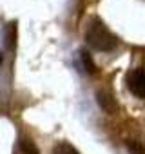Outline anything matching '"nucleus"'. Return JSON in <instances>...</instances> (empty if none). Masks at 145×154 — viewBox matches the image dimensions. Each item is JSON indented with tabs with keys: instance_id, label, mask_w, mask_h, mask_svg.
<instances>
[{
	"instance_id": "nucleus-1",
	"label": "nucleus",
	"mask_w": 145,
	"mask_h": 154,
	"mask_svg": "<svg viewBox=\"0 0 145 154\" xmlns=\"http://www.w3.org/2000/svg\"><path fill=\"white\" fill-rule=\"evenodd\" d=\"M85 40H87V44H89L91 49L102 51V53L113 51V49H116V45H118V38H116V36L109 31V27H107L102 20H98V18H94V20L89 22L87 31H85Z\"/></svg>"
},
{
	"instance_id": "nucleus-2",
	"label": "nucleus",
	"mask_w": 145,
	"mask_h": 154,
	"mask_svg": "<svg viewBox=\"0 0 145 154\" xmlns=\"http://www.w3.org/2000/svg\"><path fill=\"white\" fill-rule=\"evenodd\" d=\"M127 87L134 96L145 98V67H138L127 74Z\"/></svg>"
},
{
	"instance_id": "nucleus-3",
	"label": "nucleus",
	"mask_w": 145,
	"mask_h": 154,
	"mask_svg": "<svg viewBox=\"0 0 145 154\" xmlns=\"http://www.w3.org/2000/svg\"><path fill=\"white\" fill-rule=\"evenodd\" d=\"M96 102H98L100 109L105 111L107 114L118 112V102H116V98L113 96V93H111L109 89H100V91L96 93Z\"/></svg>"
},
{
	"instance_id": "nucleus-4",
	"label": "nucleus",
	"mask_w": 145,
	"mask_h": 154,
	"mask_svg": "<svg viewBox=\"0 0 145 154\" xmlns=\"http://www.w3.org/2000/svg\"><path fill=\"white\" fill-rule=\"evenodd\" d=\"M80 60H82V65H84L85 72H89V74H94V72H96V65H94V62H93L89 51H85V49L80 51Z\"/></svg>"
},
{
	"instance_id": "nucleus-5",
	"label": "nucleus",
	"mask_w": 145,
	"mask_h": 154,
	"mask_svg": "<svg viewBox=\"0 0 145 154\" xmlns=\"http://www.w3.org/2000/svg\"><path fill=\"white\" fill-rule=\"evenodd\" d=\"M20 150H22L24 154H40L38 147H36L35 141L29 140V138H22V140H20Z\"/></svg>"
},
{
	"instance_id": "nucleus-6",
	"label": "nucleus",
	"mask_w": 145,
	"mask_h": 154,
	"mask_svg": "<svg viewBox=\"0 0 145 154\" xmlns=\"http://www.w3.org/2000/svg\"><path fill=\"white\" fill-rule=\"evenodd\" d=\"M53 154H78V150L72 147L71 143H67V141H62V143H58V145H54V149H53Z\"/></svg>"
},
{
	"instance_id": "nucleus-7",
	"label": "nucleus",
	"mask_w": 145,
	"mask_h": 154,
	"mask_svg": "<svg viewBox=\"0 0 145 154\" xmlns=\"http://www.w3.org/2000/svg\"><path fill=\"white\" fill-rule=\"evenodd\" d=\"M127 150H129V154H145L143 145H140L138 141H132V140L127 141Z\"/></svg>"
},
{
	"instance_id": "nucleus-8",
	"label": "nucleus",
	"mask_w": 145,
	"mask_h": 154,
	"mask_svg": "<svg viewBox=\"0 0 145 154\" xmlns=\"http://www.w3.org/2000/svg\"><path fill=\"white\" fill-rule=\"evenodd\" d=\"M0 62H2V54H0Z\"/></svg>"
}]
</instances>
